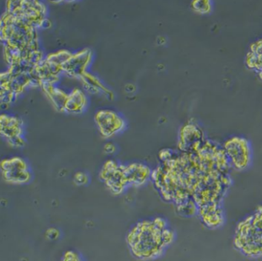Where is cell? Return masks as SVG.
I'll list each match as a JSON object with an SVG mask.
<instances>
[{
	"label": "cell",
	"instance_id": "obj_9",
	"mask_svg": "<svg viewBox=\"0 0 262 261\" xmlns=\"http://www.w3.org/2000/svg\"><path fill=\"white\" fill-rule=\"evenodd\" d=\"M95 122L99 133L105 139L113 137L125 128V121L116 112L110 110H99L95 115Z\"/></svg>",
	"mask_w": 262,
	"mask_h": 261
},
{
	"label": "cell",
	"instance_id": "obj_16",
	"mask_svg": "<svg viewBox=\"0 0 262 261\" xmlns=\"http://www.w3.org/2000/svg\"><path fill=\"white\" fill-rule=\"evenodd\" d=\"M191 7L195 13L206 15L212 10V4L208 0H195L191 3Z\"/></svg>",
	"mask_w": 262,
	"mask_h": 261
},
{
	"label": "cell",
	"instance_id": "obj_7",
	"mask_svg": "<svg viewBox=\"0 0 262 261\" xmlns=\"http://www.w3.org/2000/svg\"><path fill=\"white\" fill-rule=\"evenodd\" d=\"M3 179L11 185H25L32 180V173L25 159L19 156L7 158L1 162Z\"/></svg>",
	"mask_w": 262,
	"mask_h": 261
},
{
	"label": "cell",
	"instance_id": "obj_22",
	"mask_svg": "<svg viewBox=\"0 0 262 261\" xmlns=\"http://www.w3.org/2000/svg\"><path fill=\"white\" fill-rule=\"evenodd\" d=\"M257 74H258L259 77H260V79L262 81V70H260L259 73H257Z\"/></svg>",
	"mask_w": 262,
	"mask_h": 261
},
{
	"label": "cell",
	"instance_id": "obj_2",
	"mask_svg": "<svg viewBox=\"0 0 262 261\" xmlns=\"http://www.w3.org/2000/svg\"><path fill=\"white\" fill-rule=\"evenodd\" d=\"M234 246L247 257L262 258V206L237 224Z\"/></svg>",
	"mask_w": 262,
	"mask_h": 261
},
{
	"label": "cell",
	"instance_id": "obj_21",
	"mask_svg": "<svg viewBox=\"0 0 262 261\" xmlns=\"http://www.w3.org/2000/svg\"><path fill=\"white\" fill-rule=\"evenodd\" d=\"M104 151L107 154H113L116 151V147L114 144L112 143H107L105 146H104Z\"/></svg>",
	"mask_w": 262,
	"mask_h": 261
},
{
	"label": "cell",
	"instance_id": "obj_10",
	"mask_svg": "<svg viewBox=\"0 0 262 261\" xmlns=\"http://www.w3.org/2000/svg\"><path fill=\"white\" fill-rule=\"evenodd\" d=\"M92 59V51L86 48L78 52L71 56V57L62 66V72L71 77H82L86 73V68Z\"/></svg>",
	"mask_w": 262,
	"mask_h": 261
},
{
	"label": "cell",
	"instance_id": "obj_6",
	"mask_svg": "<svg viewBox=\"0 0 262 261\" xmlns=\"http://www.w3.org/2000/svg\"><path fill=\"white\" fill-rule=\"evenodd\" d=\"M124 167L125 166L110 159L104 164L99 172L100 180L105 184L107 190L116 196L122 194L129 188Z\"/></svg>",
	"mask_w": 262,
	"mask_h": 261
},
{
	"label": "cell",
	"instance_id": "obj_1",
	"mask_svg": "<svg viewBox=\"0 0 262 261\" xmlns=\"http://www.w3.org/2000/svg\"><path fill=\"white\" fill-rule=\"evenodd\" d=\"M126 239L135 257L149 260L163 254L174 241V233L164 218L156 216L135 224Z\"/></svg>",
	"mask_w": 262,
	"mask_h": 261
},
{
	"label": "cell",
	"instance_id": "obj_19",
	"mask_svg": "<svg viewBox=\"0 0 262 261\" xmlns=\"http://www.w3.org/2000/svg\"><path fill=\"white\" fill-rule=\"evenodd\" d=\"M62 261H83L81 256L74 251H67L62 256Z\"/></svg>",
	"mask_w": 262,
	"mask_h": 261
},
{
	"label": "cell",
	"instance_id": "obj_4",
	"mask_svg": "<svg viewBox=\"0 0 262 261\" xmlns=\"http://www.w3.org/2000/svg\"><path fill=\"white\" fill-rule=\"evenodd\" d=\"M7 13L31 27H42L45 21V6L37 1H8Z\"/></svg>",
	"mask_w": 262,
	"mask_h": 261
},
{
	"label": "cell",
	"instance_id": "obj_14",
	"mask_svg": "<svg viewBox=\"0 0 262 261\" xmlns=\"http://www.w3.org/2000/svg\"><path fill=\"white\" fill-rule=\"evenodd\" d=\"M245 64L249 70L257 73L262 70V39L251 44L245 59Z\"/></svg>",
	"mask_w": 262,
	"mask_h": 261
},
{
	"label": "cell",
	"instance_id": "obj_17",
	"mask_svg": "<svg viewBox=\"0 0 262 261\" xmlns=\"http://www.w3.org/2000/svg\"><path fill=\"white\" fill-rule=\"evenodd\" d=\"M72 53L67 50H61V51L57 52L56 53L49 55L47 59H49L55 64H59L60 66H63V64L71 57Z\"/></svg>",
	"mask_w": 262,
	"mask_h": 261
},
{
	"label": "cell",
	"instance_id": "obj_13",
	"mask_svg": "<svg viewBox=\"0 0 262 261\" xmlns=\"http://www.w3.org/2000/svg\"><path fill=\"white\" fill-rule=\"evenodd\" d=\"M86 105V97L82 90L76 88L72 91L67 98L65 106V112L79 114L82 113Z\"/></svg>",
	"mask_w": 262,
	"mask_h": 261
},
{
	"label": "cell",
	"instance_id": "obj_20",
	"mask_svg": "<svg viewBox=\"0 0 262 261\" xmlns=\"http://www.w3.org/2000/svg\"><path fill=\"white\" fill-rule=\"evenodd\" d=\"M59 231L56 228H52L49 229L47 230V233H46V236L49 238L50 239H57L59 236Z\"/></svg>",
	"mask_w": 262,
	"mask_h": 261
},
{
	"label": "cell",
	"instance_id": "obj_5",
	"mask_svg": "<svg viewBox=\"0 0 262 261\" xmlns=\"http://www.w3.org/2000/svg\"><path fill=\"white\" fill-rule=\"evenodd\" d=\"M224 150L230 166L236 170H245L249 167L252 159L250 143L243 137L230 138L224 144Z\"/></svg>",
	"mask_w": 262,
	"mask_h": 261
},
{
	"label": "cell",
	"instance_id": "obj_8",
	"mask_svg": "<svg viewBox=\"0 0 262 261\" xmlns=\"http://www.w3.org/2000/svg\"><path fill=\"white\" fill-rule=\"evenodd\" d=\"M0 131L3 137L10 147L20 148L25 146L24 138V122L19 118L1 115L0 117Z\"/></svg>",
	"mask_w": 262,
	"mask_h": 261
},
{
	"label": "cell",
	"instance_id": "obj_12",
	"mask_svg": "<svg viewBox=\"0 0 262 261\" xmlns=\"http://www.w3.org/2000/svg\"><path fill=\"white\" fill-rule=\"evenodd\" d=\"M41 87L43 90L44 93L47 94V97L50 102L53 104V107L59 112H65L66 103L69 95L62 90L56 88L53 84L42 83Z\"/></svg>",
	"mask_w": 262,
	"mask_h": 261
},
{
	"label": "cell",
	"instance_id": "obj_18",
	"mask_svg": "<svg viewBox=\"0 0 262 261\" xmlns=\"http://www.w3.org/2000/svg\"><path fill=\"white\" fill-rule=\"evenodd\" d=\"M75 184L77 186H86L90 181L88 175L82 172H77L73 177Z\"/></svg>",
	"mask_w": 262,
	"mask_h": 261
},
{
	"label": "cell",
	"instance_id": "obj_15",
	"mask_svg": "<svg viewBox=\"0 0 262 261\" xmlns=\"http://www.w3.org/2000/svg\"><path fill=\"white\" fill-rule=\"evenodd\" d=\"M83 84L84 87L87 91L92 93H98L99 92H103L106 96H110L112 99L113 96V93L108 89L104 87L103 84L93 75L89 73H85L80 78Z\"/></svg>",
	"mask_w": 262,
	"mask_h": 261
},
{
	"label": "cell",
	"instance_id": "obj_3",
	"mask_svg": "<svg viewBox=\"0 0 262 261\" xmlns=\"http://www.w3.org/2000/svg\"><path fill=\"white\" fill-rule=\"evenodd\" d=\"M1 39L5 44L22 50H39L34 27L7 12L4 13L1 21Z\"/></svg>",
	"mask_w": 262,
	"mask_h": 261
},
{
	"label": "cell",
	"instance_id": "obj_11",
	"mask_svg": "<svg viewBox=\"0 0 262 261\" xmlns=\"http://www.w3.org/2000/svg\"><path fill=\"white\" fill-rule=\"evenodd\" d=\"M125 178L130 187H143L151 179L152 171L148 166L141 163H133L124 167Z\"/></svg>",
	"mask_w": 262,
	"mask_h": 261
}]
</instances>
